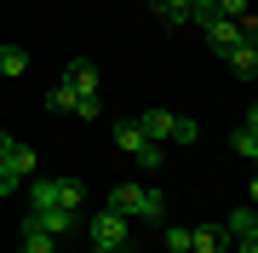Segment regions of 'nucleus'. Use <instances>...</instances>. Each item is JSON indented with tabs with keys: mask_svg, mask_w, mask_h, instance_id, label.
<instances>
[{
	"mask_svg": "<svg viewBox=\"0 0 258 253\" xmlns=\"http://www.w3.org/2000/svg\"><path fill=\"white\" fill-rule=\"evenodd\" d=\"M86 184L81 178H35L29 184V207H63V213H81Z\"/></svg>",
	"mask_w": 258,
	"mask_h": 253,
	"instance_id": "nucleus-1",
	"label": "nucleus"
},
{
	"mask_svg": "<svg viewBox=\"0 0 258 253\" xmlns=\"http://www.w3.org/2000/svg\"><path fill=\"white\" fill-rule=\"evenodd\" d=\"M109 207H115L120 219H161L166 213L161 190H149V184H115L109 190Z\"/></svg>",
	"mask_w": 258,
	"mask_h": 253,
	"instance_id": "nucleus-2",
	"label": "nucleus"
},
{
	"mask_svg": "<svg viewBox=\"0 0 258 253\" xmlns=\"http://www.w3.org/2000/svg\"><path fill=\"white\" fill-rule=\"evenodd\" d=\"M86 236H92V247H109V253H120L132 242V219H120L115 207H103L98 219H86Z\"/></svg>",
	"mask_w": 258,
	"mask_h": 253,
	"instance_id": "nucleus-3",
	"label": "nucleus"
},
{
	"mask_svg": "<svg viewBox=\"0 0 258 253\" xmlns=\"http://www.w3.org/2000/svg\"><path fill=\"white\" fill-rule=\"evenodd\" d=\"M29 173H35V150H29V144H12L6 161H0V196H12Z\"/></svg>",
	"mask_w": 258,
	"mask_h": 253,
	"instance_id": "nucleus-4",
	"label": "nucleus"
},
{
	"mask_svg": "<svg viewBox=\"0 0 258 253\" xmlns=\"http://www.w3.org/2000/svg\"><path fill=\"white\" fill-rule=\"evenodd\" d=\"M201 35H207V46H212V52H230V46H241V40H252V18H241V23L218 18V23H207Z\"/></svg>",
	"mask_w": 258,
	"mask_h": 253,
	"instance_id": "nucleus-5",
	"label": "nucleus"
},
{
	"mask_svg": "<svg viewBox=\"0 0 258 253\" xmlns=\"http://www.w3.org/2000/svg\"><path fill=\"white\" fill-rule=\"evenodd\" d=\"M98 81H103V75H98L92 58H75V64L63 69V86H69L75 98H92V92H98Z\"/></svg>",
	"mask_w": 258,
	"mask_h": 253,
	"instance_id": "nucleus-6",
	"label": "nucleus"
},
{
	"mask_svg": "<svg viewBox=\"0 0 258 253\" xmlns=\"http://www.w3.org/2000/svg\"><path fill=\"white\" fill-rule=\"evenodd\" d=\"M29 219H35L46 236H57V242H63V236L75 230V219H81V213H63V207H29Z\"/></svg>",
	"mask_w": 258,
	"mask_h": 253,
	"instance_id": "nucleus-7",
	"label": "nucleus"
},
{
	"mask_svg": "<svg viewBox=\"0 0 258 253\" xmlns=\"http://www.w3.org/2000/svg\"><path fill=\"white\" fill-rule=\"evenodd\" d=\"M18 253H57V236H46L35 219H18Z\"/></svg>",
	"mask_w": 258,
	"mask_h": 253,
	"instance_id": "nucleus-8",
	"label": "nucleus"
},
{
	"mask_svg": "<svg viewBox=\"0 0 258 253\" xmlns=\"http://www.w3.org/2000/svg\"><path fill=\"white\" fill-rule=\"evenodd\" d=\"M138 132L149 144H166V138H172V110H144L138 115Z\"/></svg>",
	"mask_w": 258,
	"mask_h": 253,
	"instance_id": "nucleus-9",
	"label": "nucleus"
},
{
	"mask_svg": "<svg viewBox=\"0 0 258 253\" xmlns=\"http://www.w3.org/2000/svg\"><path fill=\"white\" fill-rule=\"evenodd\" d=\"M218 247H230L224 225H195V230H189V253H218Z\"/></svg>",
	"mask_w": 258,
	"mask_h": 253,
	"instance_id": "nucleus-10",
	"label": "nucleus"
},
{
	"mask_svg": "<svg viewBox=\"0 0 258 253\" xmlns=\"http://www.w3.org/2000/svg\"><path fill=\"white\" fill-rule=\"evenodd\" d=\"M230 144H235V156H247V161L258 156V115H252V110H247V121L230 132Z\"/></svg>",
	"mask_w": 258,
	"mask_h": 253,
	"instance_id": "nucleus-11",
	"label": "nucleus"
},
{
	"mask_svg": "<svg viewBox=\"0 0 258 253\" xmlns=\"http://www.w3.org/2000/svg\"><path fill=\"white\" fill-rule=\"evenodd\" d=\"M0 75H6V81L29 75V52H23V46H0Z\"/></svg>",
	"mask_w": 258,
	"mask_h": 253,
	"instance_id": "nucleus-12",
	"label": "nucleus"
},
{
	"mask_svg": "<svg viewBox=\"0 0 258 253\" xmlns=\"http://www.w3.org/2000/svg\"><path fill=\"white\" fill-rule=\"evenodd\" d=\"M155 6V18L166 23V29H184V12H189V0H149Z\"/></svg>",
	"mask_w": 258,
	"mask_h": 253,
	"instance_id": "nucleus-13",
	"label": "nucleus"
},
{
	"mask_svg": "<svg viewBox=\"0 0 258 253\" xmlns=\"http://www.w3.org/2000/svg\"><path fill=\"white\" fill-rule=\"evenodd\" d=\"M115 144H120V150H126V156H138V150H144L149 138L138 132V121H115Z\"/></svg>",
	"mask_w": 258,
	"mask_h": 253,
	"instance_id": "nucleus-14",
	"label": "nucleus"
},
{
	"mask_svg": "<svg viewBox=\"0 0 258 253\" xmlns=\"http://www.w3.org/2000/svg\"><path fill=\"white\" fill-rule=\"evenodd\" d=\"M224 58H230V64H235V69H241V75H247V81L258 75V52H252V40H241V46H230Z\"/></svg>",
	"mask_w": 258,
	"mask_h": 253,
	"instance_id": "nucleus-15",
	"label": "nucleus"
},
{
	"mask_svg": "<svg viewBox=\"0 0 258 253\" xmlns=\"http://www.w3.org/2000/svg\"><path fill=\"white\" fill-rule=\"evenodd\" d=\"M184 23H195V29H207V23H218V6H212V0H189V12H184Z\"/></svg>",
	"mask_w": 258,
	"mask_h": 253,
	"instance_id": "nucleus-16",
	"label": "nucleus"
},
{
	"mask_svg": "<svg viewBox=\"0 0 258 253\" xmlns=\"http://www.w3.org/2000/svg\"><path fill=\"white\" fill-rule=\"evenodd\" d=\"M201 138V121L195 115H172V144H195Z\"/></svg>",
	"mask_w": 258,
	"mask_h": 253,
	"instance_id": "nucleus-17",
	"label": "nucleus"
},
{
	"mask_svg": "<svg viewBox=\"0 0 258 253\" xmlns=\"http://www.w3.org/2000/svg\"><path fill=\"white\" fill-rule=\"evenodd\" d=\"M75 104H81V98H75L69 86H52V92H46V110L52 115H75Z\"/></svg>",
	"mask_w": 258,
	"mask_h": 253,
	"instance_id": "nucleus-18",
	"label": "nucleus"
},
{
	"mask_svg": "<svg viewBox=\"0 0 258 253\" xmlns=\"http://www.w3.org/2000/svg\"><path fill=\"white\" fill-rule=\"evenodd\" d=\"M212 6H218V18H230V23L252 18V12H247V0H212Z\"/></svg>",
	"mask_w": 258,
	"mask_h": 253,
	"instance_id": "nucleus-19",
	"label": "nucleus"
},
{
	"mask_svg": "<svg viewBox=\"0 0 258 253\" xmlns=\"http://www.w3.org/2000/svg\"><path fill=\"white\" fill-rule=\"evenodd\" d=\"M166 253H189V230L184 225H166Z\"/></svg>",
	"mask_w": 258,
	"mask_h": 253,
	"instance_id": "nucleus-20",
	"label": "nucleus"
},
{
	"mask_svg": "<svg viewBox=\"0 0 258 253\" xmlns=\"http://www.w3.org/2000/svg\"><path fill=\"white\" fill-rule=\"evenodd\" d=\"M132 161H138V167H144V173H161V144H144V150H138V156H132Z\"/></svg>",
	"mask_w": 258,
	"mask_h": 253,
	"instance_id": "nucleus-21",
	"label": "nucleus"
},
{
	"mask_svg": "<svg viewBox=\"0 0 258 253\" xmlns=\"http://www.w3.org/2000/svg\"><path fill=\"white\" fill-rule=\"evenodd\" d=\"M75 115H86V121H98V115H103V104H98V92H92V98H81V104H75Z\"/></svg>",
	"mask_w": 258,
	"mask_h": 253,
	"instance_id": "nucleus-22",
	"label": "nucleus"
},
{
	"mask_svg": "<svg viewBox=\"0 0 258 253\" xmlns=\"http://www.w3.org/2000/svg\"><path fill=\"white\" fill-rule=\"evenodd\" d=\"M12 144H18V138H12V132H0V161H6V150H12Z\"/></svg>",
	"mask_w": 258,
	"mask_h": 253,
	"instance_id": "nucleus-23",
	"label": "nucleus"
},
{
	"mask_svg": "<svg viewBox=\"0 0 258 253\" xmlns=\"http://www.w3.org/2000/svg\"><path fill=\"white\" fill-rule=\"evenodd\" d=\"M92 253H109V247H92Z\"/></svg>",
	"mask_w": 258,
	"mask_h": 253,
	"instance_id": "nucleus-24",
	"label": "nucleus"
}]
</instances>
